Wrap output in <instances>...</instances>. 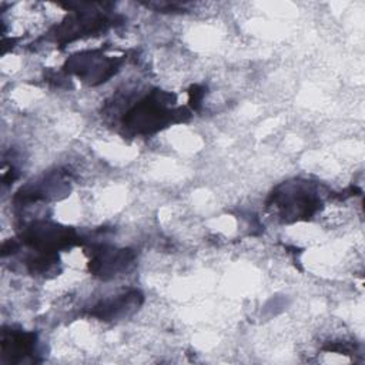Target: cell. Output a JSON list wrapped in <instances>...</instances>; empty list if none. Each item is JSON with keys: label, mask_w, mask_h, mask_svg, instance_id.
Masks as SVG:
<instances>
[{"label": "cell", "mask_w": 365, "mask_h": 365, "mask_svg": "<svg viewBox=\"0 0 365 365\" xmlns=\"http://www.w3.org/2000/svg\"><path fill=\"white\" fill-rule=\"evenodd\" d=\"M173 101V94L155 90L127 111L123 124L135 134H151L174 121H181L188 113L184 108L171 107Z\"/></svg>", "instance_id": "1"}, {"label": "cell", "mask_w": 365, "mask_h": 365, "mask_svg": "<svg viewBox=\"0 0 365 365\" xmlns=\"http://www.w3.org/2000/svg\"><path fill=\"white\" fill-rule=\"evenodd\" d=\"M268 207L275 210L284 221H298L314 215L321 207V198L311 182L291 181L272 191Z\"/></svg>", "instance_id": "2"}, {"label": "cell", "mask_w": 365, "mask_h": 365, "mask_svg": "<svg viewBox=\"0 0 365 365\" xmlns=\"http://www.w3.org/2000/svg\"><path fill=\"white\" fill-rule=\"evenodd\" d=\"M76 240L74 230L47 221L33 222L21 232V241L26 245L46 254H56L57 250L73 245Z\"/></svg>", "instance_id": "3"}, {"label": "cell", "mask_w": 365, "mask_h": 365, "mask_svg": "<svg viewBox=\"0 0 365 365\" xmlns=\"http://www.w3.org/2000/svg\"><path fill=\"white\" fill-rule=\"evenodd\" d=\"M118 66L120 63L117 58L107 57L96 50L74 54L66 61V70L90 86L107 81L115 74Z\"/></svg>", "instance_id": "4"}, {"label": "cell", "mask_w": 365, "mask_h": 365, "mask_svg": "<svg viewBox=\"0 0 365 365\" xmlns=\"http://www.w3.org/2000/svg\"><path fill=\"white\" fill-rule=\"evenodd\" d=\"M134 261V252L128 248L101 247L90 259L88 268L93 275L108 279L127 271Z\"/></svg>", "instance_id": "5"}, {"label": "cell", "mask_w": 365, "mask_h": 365, "mask_svg": "<svg viewBox=\"0 0 365 365\" xmlns=\"http://www.w3.org/2000/svg\"><path fill=\"white\" fill-rule=\"evenodd\" d=\"M108 24V20L104 16L88 11H77L74 16L68 17L60 27L56 30V41L66 44L74 38L88 36L98 30H103Z\"/></svg>", "instance_id": "6"}, {"label": "cell", "mask_w": 365, "mask_h": 365, "mask_svg": "<svg viewBox=\"0 0 365 365\" xmlns=\"http://www.w3.org/2000/svg\"><path fill=\"white\" fill-rule=\"evenodd\" d=\"M141 302L143 294L137 289H130L113 298L100 301L97 305L93 307L90 314L103 321L120 319L123 317L133 314L141 305Z\"/></svg>", "instance_id": "7"}, {"label": "cell", "mask_w": 365, "mask_h": 365, "mask_svg": "<svg viewBox=\"0 0 365 365\" xmlns=\"http://www.w3.org/2000/svg\"><path fill=\"white\" fill-rule=\"evenodd\" d=\"M1 356L9 364H20L33 355L36 351L37 336L34 332L21 329H3L1 332Z\"/></svg>", "instance_id": "8"}, {"label": "cell", "mask_w": 365, "mask_h": 365, "mask_svg": "<svg viewBox=\"0 0 365 365\" xmlns=\"http://www.w3.org/2000/svg\"><path fill=\"white\" fill-rule=\"evenodd\" d=\"M66 190H67V181L58 173H56L44 177L43 180L34 184L26 185L17 192L14 200L20 204H29L38 200L54 198L58 194H63Z\"/></svg>", "instance_id": "9"}, {"label": "cell", "mask_w": 365, "mask_h": 365, "mask_svg": "<svg viewBox=\"0 0 365 365\" xmlns=\"http://www.w3.org/2000/svg\"><path fill=\"white\" fill-rule=\"evenodd\" d=\"M201 97H202V91L197 86H194L191 88V91H190V101H191V104L194 107H198V104L201 101Z\"/></svg>", "instance_id": "10"}]
</instances>
